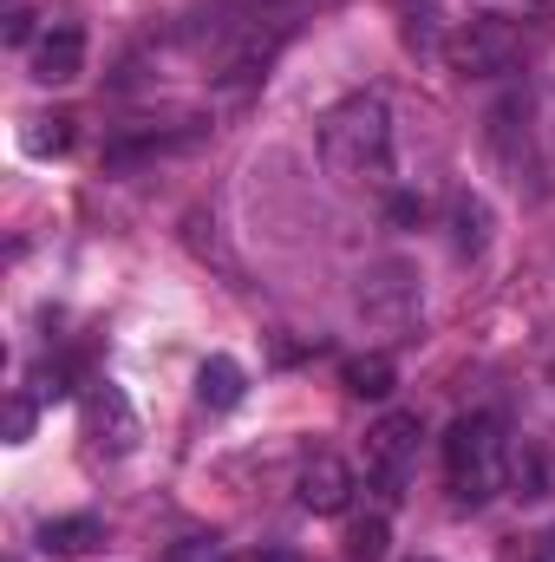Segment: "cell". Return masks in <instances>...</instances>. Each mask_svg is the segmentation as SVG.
Here are the masks:
<instances>
[{
	"mask_svg": "<svg viewBox=\"0 0 555 562\" xmlns=\"http://www.w3.org/2000/svg\"><path fill=\"white\" fill-rule=\"evenodd\" d=\"M320 164L340 183H373L393 164V112L380 92H353L320 119Z\"/></svg>",
	"mask_w": 555,
	"mask_h": 562,
	"instance_id": "cell-1",
	"label": "cell"
},
{
	"mask_svg": "<svg viewBox=\"0 0 555 562\" xmlns=\"http://www.w3.org/2000/svg\"><path fill=\"white\" fill-rule=\"evenodd\" d=\"M444 477H451V497L457 504H490L510 477V438L490 413H464V419L444 431Z\"/></svg>",
	"mask_w": 555,
	"mask_h": 562,
	"instance_id": "cell-2",
	"label": "cell"
},
{
	"mask_svg": "<svg viewBox=\"0 0 555 562\" xmlns=\"http://www.w3.org/2000/svg\"><path fill=\"white\" fill-rule=\"evenodd\" d=\"M353 314L366 327H380V334H406V327H418V314H424V276H418L412 262H399V256L360 269V281H353Z\"/></svg>",
	"mask_w": 555,
	"mask_h": 562,
	"instance_id": "cell-3",
	"label": "cell"
},
{
	"mask_svg": "<svg viewBox=\"0 0 555 562\" xmlns=\"http://www.w3.org/2000/svg\"><path fill=\"white\" fill-rule=\"evenodd\" d=\"M444 59H451V72H464V79H497V72H510V66L523 59V26H517L510 13H477V20H464V26L444 40Z\"/></svg>",
	"mask_w": 555,
	"mask_h": 562,
	"instance_id": "cell-4",
	"label": "cell"
},
{
	"mask_svg": "<svg viewBox=\"0 0 555 562\" xmlns=\"http://www.w3.org/2000/svg\"><path fill=\"white\" fill-rule=\"evenodd\" d=\"M418 438H424L418 413H386V419L366 431V484L386 504L406 497V477H412V464H418Z\"/></svg>",
	"mask_w": 555,
	"mask_h": 562,
	"instance_id": "cell-5",
	"label": "cell"
},
{
	"mask_svg": "<svg viewBox=\"0 0 555 562\" xmlns=\"http://www.w3.org/2000/svg\"><path fill=\"white\" fill-rule=\"evenodd\" d=\"M294 497H301V510H314V517H340V510L353 504V471H347L333 451H320V458L301 464Z\"/></svg>",
	"mask_w": 555,
	"mask_h": 562,
	"instance_id": "cell-6",
	"label": "cell"
},
{
	"mask_svg": "<svg viewBox=\"0 0 555 562\" xmlns=\"http://www.w3.org/2000/svg\"><path fill=\"white\" fill-rule=\"evenodd\" d=\"M203 132H209V125H196V119H183L177 132H132V138H112V144H105V164H112V170H138V164H150V157L190 150Z\"/></svg>",
	"mask_w": 555,
	"mask_h": 562,
	"instance_id": "cell-7",
	"label": "cell"
},
{
	"mask_svg": "<svg viewBox=\"0 0 555 562\" xmlns=\"http://www.w3.org/2000/svg\"><path fill=\"white\" fill-rule=\"evenodd\" d=\"M86 72V33L79 26H53L39 46H33V79L39 86H72Z\"/></svg>",
	"mask_w": 555,
	"mask_h": 562,
	"instance_id": "cell-8",
	"label": "cell"
},
{
	"mask_svg": "<svg viewBox=\"0 0 555 562\" xmlns=\"http://www.w3.org/2000/svg\"><path fill=\"white\" fill-rule=\"evenodd\" d=\"M86 425L99 431V445H112V451H132L138 445V419H132V406H125V393L105 380V386H92V400H86Z\"/></svg>",
	"mask_w": 555,
	"mask_h": 562,
	"instance_id": "cell-9",
	"label": "cell"
},
{
	"mask_svg": "<svg viewBox=\"0 0 555 562\" xmlns=\"http://www.w3.org/2000/svg\"><path fill=\"white\" fill-rule=\"evenodd\" d=\"M242 393H249V373H242L229 353L203 360V373H196V400H203L209 413H229V406H242Z\"/></svg>",
	"mask_w": 555,
	"mask_h": 562,
	"instance_id": "cell-10",
	"label": "cell"
},
{
	"mask_svg": "<svg viewBox=\"0 0 555 562\" xmlns=\"http://www.w3.org/2000/svg\"><path fill=\"white\" fill-rule=\"evenodd\" d=\"M340 386H347L353 400H386V393L399 386V373H393L386 353H353V360L340 367Z\"/></svg>",
	"mask_w": 555,
	"mask_h": 562,
	"instance_id": "cell-11",
	"label": "cell"
},
{
	"mask_svg": "<svg viewBox=\"0 0 555 562\" xmlns=\"http://www.w3.org/2000/svg\"><path fill=\"white\" fill-rule=\"evenodd\" d=\"M517 138L530 144V99H523V92H517V99H503V105L490 112V150H497L503 164H523Z\"/></svg>",
	"mask_w": 555,
	"mask_h": 562,
	"instance_id": "cell-12",
	"label": "cell"
},
{
	"mask_svg": "<svg viewBox=\"0 0 555 562\" xmlns=\"http://www.w3.org/2000/svg\"><path fill=\"white\" fill-rule=\"evenodd\" d=\"M99 537H105L99 517H53V524L39 530V550H46V557H86Z\"/></svg>",
	"mask_w": 555,
	"mask_h": 562,
	"instance_id": "cell-13",
	"label": "cell"
},
{
	"mask_svg": "<svg viewBox=\"0 0 555 562\" xmlns=\"http://www.w3.org/2000/svg\"><path fill=\"white\" fill-rule=\"evenodd\" d=\"M451 243H457V256H484V243H490V210H484V196H457L451 203Z\"/></svg>",
	"mask_w": 555,
	"mask_h": 562,
	"instance_id": "cell-14",
	"label": "cell"
},
{
	"mask_svg": "<svg viewBox=\"0 0 555 562\" xmlns=\"http://www.w3.org/2000/svg\"><path fill=\"white\" fill-rule=\"evenodd\" d=\"M386 550H393L386 517H360V524L347 530V562H386Z\"/></svg>",
	"mask_w": 555,
	"mask_h": 562,
	"instance_id": "cell-15",
	"label": "cell"
},
{
	"mask_svg": "<svg viewBox=\"0 0 555 562\" xmlns=\"http://www.w3.org/2000/svg\"><path fill=\"white\" fill-rule=\"evenodd\" d=\"M33 125H39V132H26V150H39V157L72 144V119H33Z\"/></svg>",
	"mask_w": 555,
	"mask_h": 562,
	"instance_id": "cell-16",
	"label": "cell"
},
{
	"mask_svg": "<svg viewBox=\"0 0 555 562\" xmlns=\"http://www.w3.org/2000/svg\"><path fill=\"white\" fill-rule=\"evenodd\" d=\"M26 431H33V406H26V400H20V393H13V400H7V438H13V445H20V438H26Z\"/></svg>",
	"mask_w": 555,
	"mask_h": 562,
	"instance_id": "cell-17",
	"label": "cell"
},
{
	"mask_svg": "<svg viewBox=\"0 0 555 562\" xmlns=\"http://www.w3.org/2000/svg\"><path fill=\"white\" fill-rule=\"evenodd\" d=\"M26 33H33V13H26V7H13V13H7V40H13V46H26Z\"/></svg>",
	"mask_w": 555,
	"mask_h": 562,
	"instance_id": "cell-18",
	"label": "cell"
},
{
	"mask_svg": "<svg viewBox=\"0 0 555 562\" xmlns=\"http://www.w3.org/2000/svg\"><path fill=\"white\" fill-rule=\"evenodd\" d=\"M229 562H287V557H275V550H242V557H229Z\"/></svg>",
	"mask_w": 555,
	"mask_h": 562,
	"instance_id": "cell-19",
	"label": "cell"
},
{
	"mask_svg": "<svg viewBox=\"0 0 555 562\" xmlns=\"http://www.w3.org/2000/svg\"><path fill=\"white\" fill-rule=\"evenodd\" d=\"M543 562H555V537H543Z\"/></svg>",
	"mask_w": 555,
	"mask_h": 562,
	"instance_id": "cell-20",
	"label": "cell"
},
{
	"mask_svg": "<svg viewBox=\"0 0 555 562\" xmlns=\"http://www.w3.org/2000/svg\"><path fill=\"white\" fill-rule=\"evenodd\" d=\"M418 562H431V557H418Z\"/></svg>",
	"mask_w": 555,
	"mask_h": 562,
	"instance_id": "cell-21",
	"label": "cell"
},
{
	"mask_svg": "<svg viewBox=\"0 0 555 562\" xmlns=\"http://www.w3.org/2000/svg\"><path fill=\"white\" fill-rule=\"evenodd\" d=\"M550 380H555V373H550Z\"/></svg>",
	"mask_w": 555,
	"mask_h": 562,
	"instance_id": "cell-22",
	"label": "cell"
}]
</instances>
